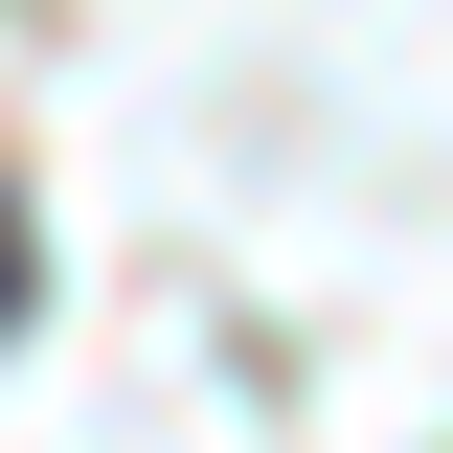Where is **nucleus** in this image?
<instances>
[{
    "instance_id": "nucleus-1",
    "label": "nucleus",
    "mask_w": 453,
    "mask_h": 453,
    "mask_svg": "<svg viewBox=\"0 0 453 453\" xmlns=\"http://www.w3.org/2000/svg\"><path fill=\"white\" fill-rule=\"evenodd\" d=\"M0 318H23V226H0Z\"/></svg>"
}]
</instances>
